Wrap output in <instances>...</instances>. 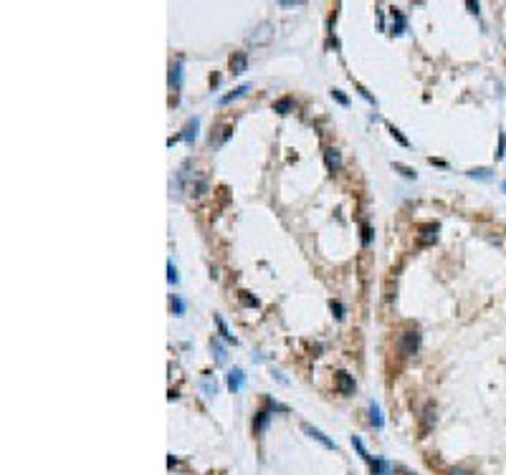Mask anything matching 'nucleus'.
Wrapping results in <instances>:
<instances>
[{
    "label": "nucleus",
    "instance_id": "31",
    "mask_svg": "<svg viewBox=\"0 0 506 475\" xmlns=\"http://www.w3.org/2000/svg\"><path fill=\"white\" fill-rule=\"evenodd\" d=\"M203 389L207 392V397H213V394H215V384H207V382H203Z\"/></svg>",
    "mask_w": 506,
    "mask_h": 475
},
{
    "label": "nucleus",
    "instance_id": "27",
    "mask_svg": "<svg viewBox=\"0 0 506 475\" xmlns=\"http://www.w3.org/2000/svg\"><path fill=\"white\" fill-rule=\"evenodd\" d=\"M329 308H332V314H334L337 319H342V316H345V306H342L339 301H332V303H329Z\"/></svg>",
    "mask_w": 506,
    "mask_h": 475
},
{
    "label": "nucleus",
    "instance_id": "1",
    "mask_svg": "<svg viewBox=\"0 0 506 475\" xmlns=\"http://www.w3.org/2000/svg\"><path fill=\"white\" fill-rule=\"evenodd\" d=\"M395 346H397V351L403 354V356H413V354H418V349H420V334L415 331V329L403 331V334L397 336Z\"/></svg>",
    "mask_w": 506,
    "mask_h": 475
},
{
    "label": "nucleus",
    "instance_id": "29",
    "mask_svg": "<svg viewBox=\"0 0 506 475\" xmlns=\"http://www.w3.org/2000/svg\"><path fill=\"white\" fill-rule=\"evenodd\" d=\"M504 154H506V134H501V137H499V152H496V157L501 159Z\"/></svg>",
    "mask_w": 506,
    "mask_h": 475
},
{
    "label": "nucleus",
    "instance_id": "34",
    "mask_svg": "<svg viewBox=\"0 0 506 475\" xmlns=\"http://www.w3.org/2000/svg\"><path fill=\"white\" fill-rule=\"evenodd\" d=\"M428 162H430V165H438V167H445V162H443V159H436V157H430Z\"/></svg>",
    "mask_w": 506,
    "mask_h": 475
},
{
    "label": "nucleus",
    "instance_id": "15",
    "mask_svg": "<svg viewBox=\"0 0 506 475\" xmlns=\"http://www.w3.org/2000/svg\"><path fill=\"white\" fill-rule=\"evenodd\" d=\"M369 420H372V425H375L377 430H382L385 420H382V412H380V405H377V402H369Z\"/></svg>",
    "mask_w": 506,
    "mask_h": 475
},
{
    "label": "nucleus",
    "instance_id": "33",
    "mask_svg": "<svg viewBox=\"0 0 506 475\" xmlns=\"http://www.w3.org/2000/svg\"><path fill=\"white\" fill-rule=\"evenodd\" d=\"M466 8H468L471 13H479V8H481V5H479V3H473V0H468V3H466Z\"/></svg>",
    "mask_w": 506,
    "mask_h": 475
},
{
    "label": "nucleus",
    "instance_id": "17",
    "mask_svg": "<svg viewBox=\"0 0 506 475\" xmlns=\"http://www.w3.org/2000/svg\"><path fill=\"white\" fill-rule=\"evenodd\" d=\"M491 172L488 167H473V170H468V177L471 180H491Z\"/></svg>",
    "mask_w": 506,
    "mask_h": 475
},
{
    "label": "nucleus",
    "instance_id": "22",
    "mask_svg": "<svg viewBox=\"0 0 506 475\" xmlns=\"http://www.w3.org/2000/svg\"><path fill=\"white\" fill-rule=\"evenodd\" d=\"M215 324H218V329H220L223 339H226V341H233V344H235V336L228 331V326H226V321H223V316H215Z\"/></svg>",
    "mask_w": 506,
    "mask_h": 475
},
{
    "label": "nucleus",
    "instance_id": "8",
    "mask_svg": "<svg viewBox=\"0 0 506 475\" xmlns=\"http://www.w3.org/2000/svg\"><path fill=\"white\" fill-rule=\"evenodd\" d=\"M243 382H246L243 369L235 367V369H230V372H228V389H230V392H238V389L243 387Z\"/></svg>",
    "mask_w": 506,
    "mask_h": 475
},
{
    "label": "nucleus",
    "instance_id": "12",
    "mask_svg": "<svg viewBox=\"0 0 506 475\" xmlns=\"http://www.w3.org/2000/svg\"><path fill=\"white\" fill-rule=\"evenodd\" d=\"M269 420H271V412H269V410H261L256 417H253V432H263L266 425H269Z\"/></svg>",
    "mask_w": 506,
    "mask_h": 475
},
{
    "label": "nucleus",
    "instance_id": "24",
    "mask_svg": "<svg viewBox=\"0 0 506 475\" xmlns=\"http://www.w3.org/2000/svg\"><path fill=\"white\" fill-rule=\"evenodd\" d=\"M388 129H390V134H392L400 144H403V147H410V139H408V137H403V131H400L395 124H388Z\"/></svg>",
    "mask_w": 506,
    "mask_h": 475
},
{
    "label": "nucleus",
    "instance_id": "18",
    "mask_svg": "<svg viewBox=\"0 0 506 475\" xmlns=\"http://www.w3.org/2000/svg\"><path fill=\"white\" fill-rule=\"evenodd\" d=\"M352 445L357 448V453H360V457L365 460V463H369V465H372V460H375V457H372V455L367 453V448L362 445V440H360V437H352Z\"/></svg>",
    "mask_w": 506,
    "mask_h": 475
},
{
    "label": "nucleus",
    "instance_id": "26",
    "mask_svg": "<svg viewBox=\"0 0 506 475\" xmlns=\"http://www.w3.org/2000/svg\"><path fill=\"white\" fill-rule=\"evenodd\" d=\"M167 281H170L172 286L177 283V281H180V278H177V268L172 265V260H167Z\"/></svg>",
    "mask_w": 506,
    "mask_h": 475
},
{
    "label": "nucleus",
    "instance_id": "14",
    "mask_svg": "<svg viewBox=\"0 0 506 475\" xmlns=\"http://www.w3.org/2000/svg\"><path fill=\"white\" fill-rule=\"evenodd\" d=\"M372 475H392V468H390V463H385L382 457H375L372 460Z\"/></svg>",
    "mask_w": 506,
    "mask_h": 475
},
{
    "label": "nucleus",
    "instance_id": "30",
    "mask_svg": "<svg viewBox=\"0 0 506 475\" xmlns=\"http://www.w3.org/2000/svg\"><path fill=\"white\" fill-rule=\"evenodd\" d=\"M357 91H360V94H362V96H365V99H367L369 104H375V99H372V96H369V91H367V88H365V86H357Z\"/></svg>",
    "mask_w": 506,
    "mask_h": 475
},
{
    "label": "nucleus",
    "instance_id": "25",
    "mask_svg": "<svg viewBox=\"0 0 506 475\" xmlns=\"http://www.w3.org/2000/svg\"><path fill=\"white\" fill-rule=\"evenodd\" d=\"M332 99H334V101H339L342 107H349V96H347L345 91H342V88H332Z\"/></svg>",
    "mask_w": 506,
    "mask_h": 475
},
{
    "label": "nucleus",
    "instance_id": "4",
    "mask_svg": "<svg viewBox=\"0 0 506 475\" xmlns=\"http://www.w3.org/2000/svg\"><path fill=\"white\" fill-rule=\"evenodd\" d=\"M334 384H337V392H339V394H345V397L354 394V379H352V374L337 372V374H334Z\"/></svg>",
    "mask_w": 506,
    "mask_h": 475
},
{
    "label": "nucleus",
    "instance_id": "5",
    "mask_svg": "<svg viewBox=\"0 0 506 475\" xmlns=\"http://www.w3.org/2000/svg\"><path fill=\"white\" fill-rule=\"evenodd\" d=\"M324 165H326V170H329L332 174L339 172V167H342V154H339V150H334V147H326V150H324Z\"/></svg>",
    "mask_w": 506,
    "mask_h": 475
},
{
    "label": "nucleus",
    "instance_id": "13",
    "mask_svg": "<svg viewBox=\"0 0 506 475\" xmlns=\"http://www.w3.org/2000/svg\"><path fill=\"white\" fill-rule=\"evenodd\" d=\"M248 84H241V86H235L230 94H226V96H220V107H226V104H230L233 99H241V96H246V91H248Z\"/></svg>",
    "mask_w": 506,
    "mask_h": 475
},
{
    "label": "nucleus",
    "instance_id": "32",
    "mask_svg": "<svg viewBox=\"0 0 506 475\" xmlns=\"http://www.w3.org/2000/svg\"><path fill=\"white\" fill-rule=\"evenodd\" d=\"M448 475H471L468 470H463V468H451L448 470Z\"/></svg>",
    "mask_w": 506,
    "mask_h": 475
},
{
    "label": "nucleus",
    "instance_id": "3",
    "mask_svg": "<svg viewBox=\"0 0 506 475\" xmlns=\"http://www.w3.org/2000/svg\"><path fill=\"white\" fill-rule=\"evenodd\" d=\"M301 430H304V432H306V435H309L311 440H317V442H322V445H324L326 450H337V442H334V440H329V437H326V435L322 432V430H317L314 425H309V422H304V425H301Z\"/></svg>",
    "mask_w": 506,
    "mask_h": 475
},
{
    "label": "nucleus",
    "instance_id": "9",
    "mask_svg": "<svg viewBox=\"0 0 506 475\" xmlns=\"http://www.w3.org/2000/svg\"><path fill=\"white\" fill-rule=\"evenodd\" d=\"M436 420H438V414H436V405H425V410H423V435H428L430 430H433Z\"/></svg>",
    "mask_w": 506,
    "mask_h": 475
},
{
    "label": "nucleus",
    "instance_id": "21",
    "mask_svg": "<svg viewBox=\"0 0 506 475\" xmlns=\"http://www.w3.org/2000/svg\"><path fill=\"white\" fill-rule=\"evenodd\" d=\"M291 104H294V101H291L289 96H284V99H278V101L274 104V111H278V114H289V111H291Z\"/></svg>",
    "mask_w": 506,
    "mask_h": 475
},
{
    "label": "nucleus",
    "instance_id": "6",
    "mask_svg": "<svg viewBox=\"0 0 506 475\" xmlns=\"http://www.w3.org/2000/svg\"><path fill=\"white\" fill-rule=\"evenodd\" d=\"M438 240V225L430 222V225H423L420 228V235H418V243L420 245H433Z\"/></svg>",
    "mask_w": 506,
    "mask_h": 475
},
{
    "label": "nucleus",
    "instance_id": "7",
    "mask_svg": "<svg viewBox=\"0 0 506 475\" xmlns=\"http://www.w3.org/2000/svg\"><path fill=\"white\" fill-rule=\"evenodd\" d=\"M183 86V61L177 58V61H172L170 64V88H180Z\"/></svg>",
    "mask_w": 506,
    "mask_h": 475
},
{
    "label": "nucleus",
    "instance_id": "28",
    "mask_svg": "<svg viewBox=\"0 0 506 475\" xmlns=\"http://www.w3.org/2000/svg\"><path fill=\"white\" fill-rule=\"evenodd\" d=\"M369 240H372V230L367 222H362V245H369Z\"/></svg>",
    "mask_w": 506,
    "mask_h": 475
},
{
    "label": "nucleus",
    "instance_id": "10",
    "mask_svg": "<svg viewBox=\"0 0 506 475\" xmlns=\"http://www.w3.org/2000/svg\"><path fill=\"white\" fill-rule=\"evenodd\" d=\"M230 71H233V73H246V71H248V56H246V51H238V53L230 58Z\"/></svg>",
    "mask_w": 506,
    "mask_h": 475
},
{
    "label": "nucleus",
    "instance_id": "16",
    "mask_svg": "<svg viewBox=\"0 0 506 475\" xmlns=\"http://www.w3.org/2000/svg\"><path fill=\"white\" fill-rule=\"evenodd\" d=\"M403 31H405V16H403L397 8H392V33L397 36V33H403Z\"/></svg>",
    "mask_w": 506,
    "mask_h": 475
},
{
    "label": "nucleus",
    "instance_id": "20",
    "mask_svg": "<svg viewBox=\"0 0 506 475\" xmlns=\"http://www.w3.org/2000/svg\"><path fill=\"white\" fill-rule=\"evenodd\" d=\"M392 170H395V172H400L403 177H408V180H415V177H418V172H415L413 167H408V165H400V162H392Z\"/></svg>",
    "mask_w": 506,
    "mask_h": 475
},
{
    "label": "nucleus",
    "instance_id": "2",
    "mask_svg": "<svg viewBox=\"0 0 506 475\" xmlns=\"http://www.w3.org/2000/svg\"><path fill=\"white\" fill-rule=\"evenodd\" d=\"M271 38H274V25L266 21L253 28V33H248V43H253V46H266Z\"/></svg>",
    "mask_w": 506,
    "mask_h": 475
},
{
    "label": "nucleus",
    "instance_id": "19",
    "mask_svg": "<svg viewBox=\"0 0 506 475\" xmlns=\"http://www.w3.org/2000/svg\"><path fill=\"white\" fill-rule=\"evenodd\" d=\"M170 308H172L175 316H183L185 314V301L180 299V296H170Z\"/></svg>",
    "mask_w": 506,
    "mask_h": 475
},
{
    "label": "nucleus",
    "instance_id": "35",
    "mask_svg": "<svg viewBox=\"0 0 506 475\" xmlns=\"http://www.w3.org/2000/svg\"><path fill=\"white\" fill-rule=\"evenodd\" d=\"M501 190H504V192H506V180H504V185H501Z\"/></svg>",
    "mask_w": 506,
    "mask_h": 475
},
{
    "label": "nucleus",
    "instance_id": "23",
    "mask_svg": "<svg viewBox=\"0 0 506 475\" xmlns=\"http://www.w3.org/2000/svg\"><path fill=\"white\" fill-rule=\"evenodd\" d=\"M210 346H213V351H215V362H218V364L226 362V349L220 346V341H218V339H213V341H210Z\"/></svg>",
    "mask_w": 506,
    "mask_h": 475
},
{
    "label": "nucleus",
    "instance_id": "11",
    "mask_svg": "<svg viewBox=\"0 0 506 475\" xmlns=\"http://www.w3.org/2000/svg\"><path fill=\"white\" fill-rule=\"evenodd\" d=\"M198 129H200V119H198V116H192L190 122L185 124V131L180 134V139H185V142H195V137H198Z\"/></svg>",
    "mask_w": 506,
    "mask_h": 475
}]
</instances>
